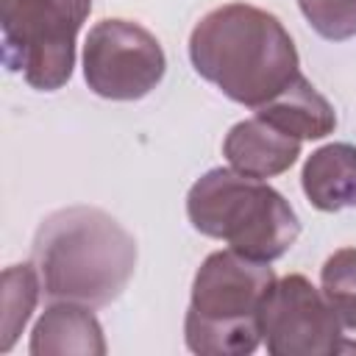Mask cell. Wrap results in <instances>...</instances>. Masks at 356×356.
Listing matches in <instances>:
<instances>
[{"mask_svg": "<svg viewBox=\"0 0 356 356\" xmlns=\"http://www.w3.org/2000/svg\"><path fill=\"white\" fill-rule=\"evenodd\" d=\"M189 61L203 81L253 111L300 75L284 22L250 3H225L200 17L189 33Z\"/></svg>", "mask_w": 356, "mask_h": 356, "instance_id": "1", "label": "cell"}, {"mask_svg": "<svg viewBox=\"0 0 356 356\" xmlns=\"http://www.w3.org/2000/svg\"><path fill=\"white\" fill-rule=\"evenodd\" d=\"M31 264L44 298L97 309L128 286L136 270V239L103 209L67 206L39 222Z\"/></svg>", "mask_w": 356, "mask_h": 356, "instance_id": "2", "label": "cell"}, {"mask_svg": "<svg viewBox=\"0 0 356 356\" xmlns=\"http://www.w3.org/2000/svg\"><path fill=\"white\" fill-rule=\"evenodd\" d=\"M275 284L270 261L214 250L192 278L184 342L197 356H248L261 345V306Z\"/></svg>", "mask_w": 356, "mask_h": 356, "instance_id": "3", "label": "cell"}, {"mask_svg": "<svg viewBox=\"0 0 356 356\" xmlns=\"http://www.w3.org/2000/svg\"><path fill=\"white\" fill-rule=\"evenodd\" d=\"M186 217L197 234L256 261L281 259L300 234V220L278 189L231 167H214L189 186Z\"/></svg>", "mask_w": 356, "mask_h": 356, "instance_id": "4", "label": "cell"}, {"mask_svg": "<svg viewBox=\"0 0 356 356\" xmlns=\"http://www.w3.org/2000/svg\"><path fill=\"white\" fill-rule=\"evenodd\" d=\"M92 0H0L3 64L28 86L56 92L72 78L75 39Z\"/></svg>", "mask_w": 356, "mask_h": 356, "instance_id": "5", "label": "cell"}, {"mask_svg": "<svg viewBox=\"0 0 356 356\" xmlns=\"http://www.w3.org/2000/svg\"><path fill=\"white\" fill-rule=\"evenodd\" d=\"M167 72L161 42L134 19H100L83 42V81L106 100H142Z\"/></svg>", "mask_w": 356, "mask_h": 356, "instance_id": "6", "label": "cell"}, {"mask_svg": "<svg viewBox=\"0 0 356 356\" xmlns=\"http://www.w3.org/2000/svg\"><path fill=\"white\" fill-rule=\"evenodd\" d=\"M261 342L273 356L342 353V323L306 275L275 278L261 306Z\"/></svg>", "mask_w": 356, "mask_h": 356, "instance_id": "7", "label": "cell"}, {"mask_svg": "<svg viewBox=\"0 0 356 356\" xmlns=\"http://www.w3.org/2000/svg\"><path fill=\"white\" fill-rule=\"evenodd\" d=\"M300 139L261 120L259 114L231 125L222 139V156L231 170L250 178H275L300 156Z\"/></svg>", "mask_w": 356, "mask_h": 356, "instance_id": "8", "label": "cell"}, {"mask_svg": "<svg viewBox=\"0 0 356 356\" xmlns=\"http://www.w3.org/2000/svg\"><path fill=\"white\" fill-rule=\"evenodd\" d=\"M31 356H103L106 337L92 306L53 300L31 331Z\"/></svg>", "mask_w": 356, "mask_h": 356, "instance_id": "9", "label": "cell"}, {"mask_svg": "<svg viewBox=\"0 0 356 356\" xmlns=\"http://www.w3.org/2000/svg\"><path fill=\"white\" fill-rule=\"evenodd\" d=\"M306 200L320 211L356 209V147L331 142L317 147L300 170Z\"/></svg>", "mask_w": 356, "mask_h": 356, "instance_id": "10", "label": "cell"}, {"mask_svg": "<svg viewBox=\"0 0 356 356\" xmlns=\"http://www.w3.org/2000/svg\"><path fill=\"white\" fill-rule=\"evenodd\" d=\"M256 114L275 128L298 136L300 142L306 139H323L334 134L337 128V111L334 106L314 89V83L300 72L284 92H278L273 100L256 108Z\"/></svg>", "mask_w": 356, "mask_h": 356, "instance_id": "11", "label": "cell"}, {"mask_svg": "<svg viewBox=\"0 0 356 356\" xmlns=\"http://www.w3.org/2000/svg\"><path fill=\"white\" fill-rule=\"evenodd\" d=\"M3 300H0V353H8L14 348V342L19 339L22 328L28 325L39 292H42V281L33 264H11L3 270Z\"/></svg>", "mask_w": 356, "mask_h": 356, "instance_id": "12", "label": "cell"}, {"mask_svg": "<svg viewBox=\"0 0 356 356\" xmlns=\"http://www.w3.org/2000/svg\"><path fill=\"white\" fill-rule=\"evenodd\" d=\"M320 289L342 328L356 331V248H339L323 261Z\"/></svg>", "mask_w": 356, "mask_h": 356, "instance_id": "13", "label": "cell"}, {"mask_svg": "<svg viewBox=\"0 0 356 356\" xmlns=\"http://www.w3.org/2000/svg\"><path fill=\"white\" fill-rule=\"evenodd\" d=\"M300 14L328 42H345L356 36V0H298Z\"/></svg>", "mask_w": 356, "mask_h": 356, "instance_id": "14", "label": "cell"}]
</instances>
